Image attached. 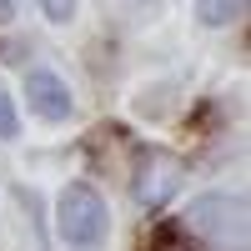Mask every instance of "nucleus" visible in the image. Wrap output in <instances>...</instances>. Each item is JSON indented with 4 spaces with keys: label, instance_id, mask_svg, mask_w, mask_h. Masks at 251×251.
<instances>
[{
    "label": "nucleus",
    "instance_id": "obj_1",
    "mask_svg": "<svg viewBox=\"0 0 251 251\" xmlns=\"http://www.w3.org/2000/svg\"><path fill=\"white\" fill-rule=\"evenodd\" d=\"M191 236L211 241L216 251H246V201L241 196H201L191 201Z\"/></svg>",
    "mask_w": 251,
    "mask_h": 251
},
{
    "label": "nucleus",
    "instance_id": "obj_2",
    "mask_svg": "<svg viewBox=\"0 0 251 251\" xmlns=\"http://www.w3.org/2000/svg\"><path fill=\"white\" fill-rule=\"evenodd\" d=\"M55 226H60V241L75 246V251H91L100 236H106V201H100L91 186H66L55 206Z\"/></svg>",
    "mask_w": 251,
    "mask_h": 251
},
{
    "label": "nucleus",
    "instance_id": "obj_3",
    "mask_svg": "<svg viewBox=\"0 0 251 251\" xmlns=\"http://www.w3.org/2000/svg\"><path fill=\"white\" fill-rule=\"evenodd\" d=\"M186 181V161L171 156V151H146L141 166H136V201L146 206V211H156V206H166Z\"/></svg>",
    "mask_w": 251,
    "mask_h": 251
},
{
    "label": "nucleus",
    "instance_id": "obj_4",
    "mask_svg": "<svg viewBox=\"0 0 251 251\" xmlns=\"http://www.w3.org/2000/svg\"><path fill=\"white\" fill-rule=\"evenodd\" d=\"M25 96H30V111H35L40 121H71V111H75L66 80H60L55 71H46V66L25 71Z\"/></svg>",
    "mask_w": 251,
    "mask_h": 251
},
{
    "label": "nucleus",
    "instance_id": "obj_5",
    "mask_svg": "<svg viewBox=\"0 0 251 251\" xmlns=\"http://www.w3.org/2000/svg\"><path fill=\"white\" fill-rule=\"evenodd\" d=\"M196 15H201V25L221 30V25H231L241 15V0H196Z\"/></svg>",
    "mask_w": 251,
    "mask_h": 251
},
{
    "label": "nucleus",
    "instance_id": "obj_6",
    "mask_svg": "<svg viewBox=\"0 0 251 251\" xmlns=\"http://www.w3.org/2000/svg\"><path fill=\"white\" fill-rule=\"evenodd\" d=\"M15 126H20V121H15V106H10V96L0 91V141H10V136H15Z\"/></svg>",
    "mask_w": 251,
    "mask_h": 251
},
{
    "label": "nucleus",
    "instance_id": "obj_7",
    "mask_svg": "<svg viewBox=\"0 0 251 251\" xmlns=\"http://www.w3.org/2000/svg\"><path fill=\"white\" fill-rule=\"evenodd\" d=\"M40 10H46L50 20H71L75 15V0H40Z\"/></svg>",
    "mask_w": 251,
    "mask_h": 251
},
{
    "label": "nucleus",
    "instance_id": "obj_8",
    "mask_svg": "<svg viewBox=\"0 0 251 251\" xmlns=\"http://www.w3.org/2000/svg\"><path fill=\"white\" fill-rule=\"evenodd\" d=\"M151 251H191V246H186V241H181V236H161V241H156V246H151Z\"/></svg>",
    "mask_w": 251,
    "mask_h": 251
},
{
    "label": "nucleus",
    "instance_id": "obj_9",
    "mask_svg": "<svg viewBox=\"0 0 251 251\" xmlns=\"http://www.w3.org/2000/svg\"><path fill=\"white\" fill-rule=\"evenodd\" d=\"M10 15H15V5H10V0H0V25H5Z\"/></svg>",
    "mask_w": 251,
    "mask_h": 251
},
{
    "label": "nucleus",
    "instance_id": "obj_10",
    "mask_svg": "<svg viewBox=\"0 0 251 251\" xmlns=\"http://www.w3.org/2000/svg\"><path fill=\"white\" fill-rule=\"evenodd\" d=\"M136 5H146V0H136Z\"/></svg>",
    "mask_w": 251,
    "mask_h": 251
}]
</instances>
